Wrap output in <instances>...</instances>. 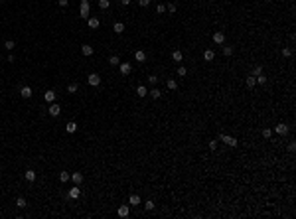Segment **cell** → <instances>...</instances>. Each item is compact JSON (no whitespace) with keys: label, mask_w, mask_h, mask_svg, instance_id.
Wrapping results in <instances>:
<instances>
[{"label":"cell","mask_w":296,"mask_h":219,"mask_svg":"<svg viewBox=\"0 0 296 219\" xmlns=\"http://www.w3.org/2000/svg\"><path fill=\"white\" fill-rule=\"evenodd\" d=\"M79 16L81 18H89V0H81V10H79Z\"/></svg>","instance_id":"6da1fadb"},{"label":"cell","mask_w":296,"mask_h":219,"mask_svg":"<svg viewBox=\"0 0 296 219\" xmlns=\"http://www.w3.org/2000/svg\"><path fill=\"white\" fill-rule=\"evenodd\" d=\"M219 140H221V142H225L227 146H231V148H235V146H237V138L227 136V134H219Z\"/></svg>","instance_id":"7a4b0ae2"},{"label":"cell","mask_w":296,"mask_h":219,"mask_svg":"<svg viewBox=\"0 0 296 219\" xmlns=\"http://www.w3.org/2000/svg\"><path fill=\"white\" fill-rule=\"evenodd\" d=\"M87 83L91 87H99L101 85V77H99L97 73H89V77H87Z\"/></svg>","instance_id":"3957f363"},{"label":"cell","mask_w":296,"mask_h":219,"mask_svg":"<svg viewBox=\"0 0 296 219\" xmlns=\"http://www.w3.org/2000/svg\"><path fill=\"white\" fill-rule=\"evenodd\" d=\"M47 113L52 115V117H57V115L61 113V107H59L57 103H52V105H49V109H47Z\"/></svg>","instance_id":"277c9868"},{"label":"cell","mask_w":296,"mask_h":219,"mask_svg":"<svg viewBox=\"0 0 296 219\" xmlns=\"http://www.w3.org/2000/svg\"><path fill=\"white\" fill-rule=\"evenodd\" d=\"M274 132L280 134V136H284V134L288 132V126L284 125V122H278V125H276V128H274Z\"/></svg>","instance_id":"5b68a950"},{"label":"cell","mask_w":296,"mask_h":219,"mask_svg":"<svg viewBox=\"0 0 296 219\" xmlns=\"http://www.w3.org/2000/svg\"><path fill=\"white\" fill-rule=\"evenodd\" d=\"M213 42L219 44V46H223V44H225V34L223 32H215V34H213Z\"/></svg>","instance_id":"8992f818"},{"label":"cell","mask_w":296,"mask_h":219,"mask_svg":"<svg viewBox=\"0 0 296 219\" xmlns=\"http://www.w3.org/2000/svg\"><path fill=\"white\" fill-rule=\"evenodd\" d=\"M20 95H22L24 99H30V97H32V87H30V85H24L22 89H20Z\"/></svg>","instance_id":"52a82bcc"},{"label":"cell","mask_w":296,"mask_h":219,"mask_svg":"<svg viewBox=\"0 0 296 219\" xmlns=\"http://www.w3.org/2000/svg\"><path fill=\"white\" fill-rule=\"evenodd\" d=\"M44 99H46V103H53V101H55V91H53V89H47L46 93H44Z\"/></svg>","instance_id":"ba28073f"},{"label":"cell","mask_w":296,"mask_h":219,"mask_svg":"<svg viewBox=\"0 0 296 219\" xmlns=\"http://www.w3.org/2000/svg\"><path fill=\"white\" fill-rule=\"evenodd\" d=\"M67 195H69L71 199H77L79 195H81V190H79V186H77V184H75V186H73L71 190H69V193H67Z\"/></svg>","instance_id":"9c48e42d"},{"label":"cell","mask_w":296,"mask_h":219,"mask_svg":"<svg viewBox=\"0 0 296 219\" xmlns=\"http://www.w3.org/2000/svg\"><path fill=\"white\" fill-rule=\"evenodd\" d=\"M118 69H120L123 75H128V73L132 71V65H130V63H118Z\"/></svg>","instance_id":"30bf717a"},{"label":"cell","mask_w":296,"mask_h":219,"mask_svg":"<svg viewBox=\"0 0 296 219\" xmlns=\"http://www.w3.org/2000/svg\"><path fill=\"white\" fill-rule=\"evenodd\" d=\"M117 213H118V217H128V213H130V207H128V205H120Z\"/></svg>","instance_id":"8fae6325"},{"label":"cell","mask_w":296,"mask_h":219,"mask_svg":"<svg viewBox=\"0 0 296 219\" xmlns=\"http://www.w3.org/2000/svg\"><path fill=\"white\" fill-rule=\"evenodd\" d=\"M87 24H89V28L97 30V28L101 26V20H99V18H87Z\"/></svg>","instance_id":"7c38bea8"},{"label":"cell","mask_w":296,"mask_h":219,"mask_svg":"<svg viewBox=\"0 0 296 219\" xmlns=\"http://www.w3.org/2000/svg\"><path fill=\"white\" fill-rule=\"evenodd\" d=\"M140 195H136V193H132L130 198H128V205H140Z\"/></svg>","instance_id":"4fadbf2b"},{"label":"cell","mask_w":296,"mask_h":219,"mask_svg":"<svg viewBox=\"0 0 296 219\" xmlns=\"http://www.w3.org/2000/svg\"><path fill=\"white\" fill-rule=\"evenodd\" d=\"M204 59L205 61H213L215 59V52H213V49H205L204 52Z\"/></svg>","instance_id":"5bb4252c"},{"label":"cell","mask_w":296,"mask_h":219,"mask_svg":"<svg viewBox=\"0 0 296 219\" xmlns=\"http://www.w3.org/2000/svg\"><path fill=\"white\" fill-rule=\"evenodd\" d=\"M81 53H83L85 57H89V55H93V47L89 46V44H85V46H81Z\"/></svg>","instance_id":"9a60e30c"},{"label":"cell","mask_w":296,"mask_h":219,"mask_svg":"<svg viewBox=\"0 0 296 219\" xmlns=\"http://www.w3.org/2000/svg\"><path fill=\"white\" fill-rule=\"evenodd\" d=\"M172 59H174V61H178V63H180V61L184 59V53L180 52V49H174V52H172Z\"/></svg>","instance_id":"2e32d148"},{"label":"cell","mask_w":296,"mask_h":219,"mask_svg":"<svg viewBox=\"0 0 296 219\" xmlns=\"http://www.w3.org/2000/svg\"><path fill=\"white\" fill-rule=\"evenodd\" d=\"M65 130H67L69 134H73L75 130H77V122H73V120H69V122L65 125Z\"/></svg>","instance_id":"e0dca14e"},{"label":"cell","mask_w":296,"mask_h":219,"mask_svg":"<svg viewBox=\"0 0 296 219\" xmlns=\"http://www.w3.org/2000/svg\"><path fill=\"white\" fill-rule=\"evenodd\" d=\"M134 59L142 63V61H146V53L142 52V49H138V52H134Z\"/></svg>","instance_id":"ac0fdd59"},{"label":"cell","mask_w":296,"mask_h":219,"mask_svg":"<svg viewBox=\"0 0 296 219\" xmlns=\"http://www.w3.org/2000/svg\"><path fill=\"white\" fill-rule=\"evenodd\" d=\"M71 182H73V184H77V186H79V184L83 182V174H79V172L71 174Z\"/></svg>","instance_id":"d6986e66"},{"label":"cell","mask_w":296,"mask_h":219,"mask_svg":"<svg viewBox=\"0 0 296 219\" xmlns=\"http://www.w3.org/2000/svg\"><path fill=\"white\" fill-rule=\"evenodd\" d=\"M113 32L115 34H123L125 32V24H123V22H117V24L113 26Z\"/></svg>","instance_id":"ffe728a7"},{"label":"cell","mask_w":296,"mask_h":219,"mask_svg":"<svg viewBox=\"0 0 296 219\" xmlns=\"http://www.w3.org/2000/svg\"><path fill=\"white\" fill-rule=\"evenodd\" d=\"M166 87H168L170 91H176V89H178V81L176 79H168V81H166Z\"/></svg>","instance_id":"44dd1931"},{"label":"cell","mask_w":296,"mask_h":219,"mask_svg":"<svg viewBox=\"0 0 296 219\" xmlns=\"http://www.w3.org/2000/svg\"><path fill=\"white\" fill-rule=\"evenodd\" d=\"M24 178H26L28 182H36V172H34V170H26Z\"/></svg>","instance_id":"7402d4cb"},{"label":"cell","mask_w":296,"mask_h":219,"mask_svg":"<svg viewBox=\"0 0 296 219\" xmlns=\"http://www.w3.org/2000/svg\"><path fill=\"white\" fill-rule=\"evenodd\" d=\"M26 205H28L26 198H16V207H20V209H24Z\"/></svg>","instance_id":"603a6c76"},{"label":"cell","mask_w":296,"mask_h":219,"mask_svg":"<svg viewBox=\"0 0 296 219\" xmlns=\"http://www.w3.org/2000/svg\"><path fill=\"white\" fill-rule=\"evenodd\" d=\"M136 95H140V97H146V95H148V89H146L144 85H138V87H136Z\"/></svg>","instance_id":"cb8c5ba5"},{"label":"cell","mask_w":296,"mask_h":219,"mask_svg":"<svg viewBox=\"0 0 296 219\" xmlns=\"http://www.w3.org/2000/svg\"><path fill=\"white\" fill-rule=\"evenodd\" d=\"M69 180H71V174H67V172L59 174V182H61V184H65V182H69Z\"/></svg>","instance_id":"d4e9b609"},{"label":"cell","mask_w":296,"mask_h":219,"mask_svg":"<svg viewBox=\"0 0 296 219\" xmlns=\"http://www.w3.org/2000/svg\"><path fill=\"white\" fill-rule=\"evenodd\" d=\"M257 85V77H253V75H249V77H247V87H249V89H253V87H255Z\"/></svg>","instance_id":"484cf974"},{"label":"cell","mask_w":296,"mask_h":219,"mask_svg":"<svg viewBox=\"0 0 296 219\" xmlns=\"http://www.w3.org/2000/svg\"><path fill=\"white\" fill-rule=\"evenodd\" d=\"M109 6H111V0H99V8L101 10H107Z\"/></svg>","instance_id":"4316f807"},{"label":"cell","mask_w":296,"mask_h":219,"mask_svg":"<svg viewBox=\"0 0 296 219\" xmlns=\"http://www.w3.org/2000/svg\"><path fill=\"white\" fill-rule=\"evenodd\" d=\"M4 47H6V49H10V52H12L14 47H16V42H14V40H6V42H4Z\"/></svg>","instance_id":"83f0119b"},{"label":"cell","mask_w":296,"mask_h":219,"mask_svg":"<svg viewBox=\"0 0 296 219\" xmlns=\"http://www.w3.org/2000/svg\"><path fill=\"white\" fill-rule=\"evenodd\" d=\"M67 91H69V93H77L79 85H77V83H69V85H67Z\"/></svg>","instance_id":"f1b7e54d"},{"label":"cell","mask_w":296,"mask_h":219,"mask_svg":"<svg viewBox=\"0 0 296 219\" xmlns=\"http://www.w3.org/2000/svg\"><path fill=\"white\" fill-rule=\"evenodd\" d=\"M150 97H152V99H160V97H162V91H160V89H152Z\"/></svg>","instance_id":"f546056e"},{"label":"cell","mask_w":296,"mask_h":219,"mask_svg":"<svg viewBox=\"0 0 296 219\" xmlns=\"http://www.w3.org/2000/svg\"><path fill=\"white\" fill-rule=\"evenodd\" d=\"M261 73H263V67H261V65H255V67H253V73H251V75H253V77H257V75H261Z\"/></svg>","instance_id":"4dcf8cb0"},{"label":"cell","mask_w":296,"mask_h":219,"mask_svg":"<svg viewBox=\"0 0 296 219\" xmlns=\"http://www.w3.org/2000/svg\"><path fill=\"white\" fill-rule=\"evenodd\" d=\"M109 63H111V65H118V63H120L118 55H111V57H109Z\"/></svg>","instance_id":"1f68e13d"},{"label":"cell","mask_w":296,"mask_h":219,"mask_svg":"<svg viewBox=\"0 0 296 219\" xmlns=\"http://www.w3.org/2000/svg\"><path fill=\"white\" fill-rule=\"evenodd\" d=\"M221 52H223V55H227V57H229L231 53H233V47H231V46H223V49H221Z\"/></svg>","instance_id":"d6a6232c"},{"label":"cell","mask_w":296,"mask_h":219,"mask_svg":"<svg viewBox=\"0 0 296 219\" xmlns=\"http://www.w3.org/2000/svg\"><path fill=\"white\" fill-rule=\"evenodd\" d=\"M282 57H292V49L290 47H282Z\"/></svg>","instance_id":"836d02e7"},{"label":"cell","mask_w":296,"mask_h":219,"mask_svg":"<svg viewBox=\"0 0 296 219\" xmlns=\"http://www.w3.org/2000/svg\"><path fill=\"white\" fill-rule=\"evenodd\" d=\"M178 75H180V77H186V75H188V69H186L184 65H182V67H178Z\"/></svg>","instance_id":"e575fe53"},{"label":"cell","mask_w":296,"mask_h":219,"mask_svg":"<svg viewBox=\"0 0 296 219\" xmlns=\"http://www.w3.org/2000/svg\"><path fill=\"white\" fill-rule=\"evenodd\" d=\"M166 10H168L170 14H174V12H176V4H172V2H168V4H166Z\"/></svg>","instance_id":"d590c367"},{"label":"cell","mask_w":296,"mask_h":219,"mask_svg":"<svg viewBox=\"0 0 296 219\" xmlns=\"http://www.w3.org/2000/svg\"><path fill=\"white\" fill-rule=\"evenodd\" d=\"M144 207H146V209H148V211H152V209H154V207H156V205H154V201H152V199H148V201H146V203H144Z\"/></svg>","instance_id":"8d00e7d4"},{"label":"cell","mask_w":296,"mask_h":219,"mask_svg":"<svg viewBox=\"0 0 296 219\" xmlns=\"http://www.w3.org/2000/svg\"><path fill=\"white\" fill-rule=\"evenodd\" d=\"M257 83H261V85H264V83H267V77H264L263 73H261V75H257Z\"/></svg>","instance_id":"74e56055"},{"label":"cell","mask_w":296,"mask_h":219,"mask_svg":"<svg viewBox=\"0 0 296 219\" xmlns=\"http://www.w3.org/2000/svg\"><path fill=\"white\" fill-rule=\"evenodd\" d=\"M270 136H272V130H270V128H264L263 130V138H270Z\"/></svg>","instance_id":"f35d334b"},{"label":"cell","mask_w":296,"mask_h":219,"mask_svg":"<svg viewBox=\"0 0 296 219\" xmlns=\"http://www.w3.org/2000/svg\"><path fill=\"white\" fill-rule=\"evenodd\" d=\"M156 12H158V14H164V12H166V4H158V6H156Z\"/></svg>","instance_id":"ab89813d"},{"label":"cell","mask_w":296,"mask_h":219,"mask_svg":"<svg viewBox=\"0 0 296 219\" xmlns=\"http://www.w3.org/2000/svg\"><path fill=\"white\" fill-rule=\"evenodd\" d=\"M156 81H158V77H156V75H148V83H150V85H154Z\"/></svg>","instance_id":"60d3db41"},{"label":"cell","mask_w":296,"mask_h":219,"mask_svg":"<svg viewBox=\"0 0 296 219\" xmlns=\"http://www.w3.org/2000/svg\"><path fill=\"white\" fill-rule=\"evenodd\" d=\"M138 4H140V8H144V6L150 4V0H138Z\"/></svg>","instance_id":"b9f144b4"},{"label":"cell","mask_w":296,"mask_h":219,"mask_svg":"<svg viewBox=\"0 0 296 219\" xmlns=\"http://www.w3.org/2000/svg\"><path fill=\"white\" fill-rule=\"evenodd\" d=\"M217 148V140H209V150H215Z\"/></svg>","instance_id":"7bdbcfd3"},{"label":"cell","mask_w":296,"mask_h":219,"mask_svg":"<svg viewBox=\"0 0 296 219\" xmlns=\"http://www.w3.org/2000/svg\"><path fill=\"white\" fill-rule=\"evenodd\" d=\"M57 4H59L61 8H65L67 4H69V0H57Z\"/></svg>","instance_id":"ee69618b"},{"label":"cell","mask_w":296,"mask_h":219,"mask_svg":"<svg viewBox=\"0 0 296 219\" xmlns=\"http://www.w3.org/2000/svg\"><path fill=\"white\" fill-rule=\"evenodd\" d=\"M294 148H296V144H294V142H290V144H288V150H290V152H294Z\"/></svg>","instance_id":"f6af8a7d"},{"label":"cell","mask_w":296,"mask_h":219,"mask_svg":"<svg viewBox=\"0 0 296 219\" xmlns=\"http://www.w3.org/2000/svg\"><path fill=\"white\" fill-rule=\"evenodd\" d=\"M130 2H132V0H120V4H123V6H128Z\"/></svg>","instance_id":"bcb514c9"},{"label":"cell","mask_w":296,"mask_h":219,"mask_svg":"<svg viewBox=\"0 0 296 219\" xmlns=\"http://www.w3.org/2000/svg\"><path fill=\"white\" fill-rule=\"evenodd\" d=\"M264 2H270V0H264Z\"/></svg>","instance_id":"7dc6e473"},{"label":"cell","mask_w":296,"mask_h":219,"mask_svg":"<svg viewBox=\"0 0 296 219\" xmlns=\"http://www.w3.org/2000/svg\"><path fill=\"white\" fill-rule=\"evenodd\" d=\"M164 2H170V0H164Z\"/></svg>","instance_id":"c3c4849f"}]
</instances>
